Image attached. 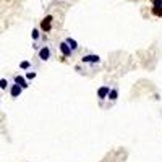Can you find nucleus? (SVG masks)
<instances>
[{
  "instance_id": "nucleus-1",
  "label": "nucleus",
  "mask_w": 162,
  "mask_h": 162,
  "mask_svg": "<svg viewBox=\"0 0 162 162\" xmlns=\"http://www.w3.org/2000/svg\"><path fill=\"white\" fill-rule=\"evenodd\" d=\"M37 58L41 62H47V60L52 58V49L49 46H42L37 49Z\"/></svg>"
},
{
  "instance_id": "nucleus-4",
  "label": "nucleus",
  "mask_w": 162,
  "mask_h": 162,
  "mask_svg": "<svg viewBox=\"0 0 162 162\" xmlns=\"http://www.w3.org/2000/svg\"><path fill=\"white\" fill-rule=\"evenodd\" d=\"M58 49H60V52H62V55L67 57V58H68V57H73V55H75V54L71 52L70 47H68L67 44H65V41H62V42L58 44Z\"/></svg>"
},
{
  "instance_id": "nucleus-5",
  "label": "nucleus",
  "mask_w": 162,
  "mask_h": 162,
  "mask_svg": "<svg viewBox=\"0 0 162 162\" xmlns=\"http://www.w3.org/2000/svg\"><path fill=\"white\" fill-rule=\"evenodd\" d=\"M41 29H42L44 32H49L50 29H52V16H46L42 20V23H41Z\"/></svg>"
},
{
  "instance_id": "nucleus-8",
  "label": "nucleus",
  "mask_w": 162,
  "mask_h": 162,
  "mask_svg": "<svg viewBox=\"0 0 162 162\" xmlns=\"http://www.w3.org/2000/svg\"><path fill=\"white\" fill-rule=\"evenodd\" d=\"M107 99H109L110 104L117 102V99H118V89H117V88H110L109 89V94H107Z\"/></svg>"
},
{
  "instance_id": "nucleus-12",
  "label": "nucleus",
  "mask_w": 162,
  "mask_h": 162,
  "mask_svg": "<svg viewBox=\"0 0 162 162\" xmlns=\"http://www.w3.org/2000/svg\"><path fill=\"white\" fill-rule=\"evenodd\" d=\"M36 78V71H28L26 73V81H31V80H34Z\"/></svg>"
},
{
  "instance_id": "nucleus-13",
  "label": "nucleus",
  "mask_w": 162,
  "mask_h": 162,
  "mask_svg": "<svg viewBox=\"0 0 162 162\" xmlns=\"http://www.w3.org/2000/svg\"><path fill=\"white\" fill-rule=\"evenodd\" d=\"M29 67H31L29 62H21V63H20V68H21V70H28Z\"/></svg>"
},
{
  "instance_id": "nucleus-7",
  "label": "nucleus",
  "mask_w": 162,
  "mask_h": 162,
  "mask_svg": "<svg viewBox=\"0 0 162 162\" xmlns=\"http://www.w3.org/2000/svg\"><path fill=\"white\" fill-rule=\"evenodd\" d=\"M15 85H18L21 89H26V88L29 86L28 81H26V78L21 76V75H16V76H15Z\"/></svg>"
},
{
  "instance_id": "nucleus-2",
  "label": "nucleus",
  "mask_w": 162,
  "mask_h": 162,
  "mask_svg": "<svg viewBox=\"0 0 162 162\" xmlns=\"http://www.w3.org/2000/svg\"><path fill=\"white\" fill-rule=\"evenodd\" d=\"M81 62L85 65H91V67H96V65L101 63V57L96 55V54H89V55H85L81 58Z\"/></svg>"
},
{
  "instance_id": "nucleus-11",
  "label": "nucleus",
  "mask_w": 162,
  "mask_h": 162,
  "mask_svg": "<svg viewBox=\"0 0 162 162\" xmlns=\"http://www.w3.org/2000/svg\"><path fill=\"white\" fill-rule=\"evenodd\" d=\"M8 85H10V83H8V80H5V78H2V80H0V89H7Z\"/></svg>"
},
{
  "instance_id": "nucleus-6",
  "label": "nucleus",
  "mask_w": 162,
  "mask_h": 162,
  "mask_svg": "<svg viewBox=\"0 0 162 162\" xmlns=\"http://www.w3.org/2000/svg\"><path fill=\"white\" fill-rule=\"evenodd\" d=\"M8 89H10V96H11L13 99L20 97V96H21V92H23V89L20 88L18 85H15V83H13V85H10V86H8Z\"/></svg>"
},
{
  "instance_id": "nucleus-10",
  "label": "nucleus",
  "mask_w": 162,
  "mask_h": 162,
  "mask_svg": "<svg viewBox=\"0 0 162 162\" xmlns=\"http://www.w3.org/2000/svg\"><path fill=\"white\" fill-rule=\"evenodd\" d=\"M31 37L34 39V41H39V39H41V31H39V29H32Z\"/></svg>"
},
{
  "instance_id": "nucleus-14",
  "label": "nucleus",
  "mask_w": 162,
  "mask_h": 162,
  "mask_svg": "<svg viewBox=\"0 0 162 162\" xmlns=\"http://www.w3.org/2000/svg\"><path fill=\"white\" fill-rule=\"evenodd\" d=\"M162 7V0H154V11H157Z\"/></svg>"
},
{
  "instance_id": "nucleus-3",
  "label": "nucleus",
  "mask_w": 162,
  "mask_h": 162,
  "mask_svg": "<svg viewBox=\"0 0 162 162\" xmlns=\"http://www.w3.org/2000/svg\"><path fill=\"white\" fill-rule=\"evenodd\" d=\"M110 86H102V88L97 89V99L101 101V106L104 104V99H107V94H109Z\"/></svg>"
},
{
  "instance_id": "nucleus-9",
  "label": "nucleus",
  "mask_w": 162,
  "mask_h": 162,
  "mask_svg": "<svg viewBox=\"0 0 162 162\" xmlns=\"http://www.w3.org/2000/svg\"><path fill=\"white\" fill-rule=\"evenodd\" d=\"M65 44H67V46L70 47V49H71V52H73V54H76V52H78V49H80L78 42L75 41V39H71V37H67V39H65Z\"/></svg>"
}]
</instances>
